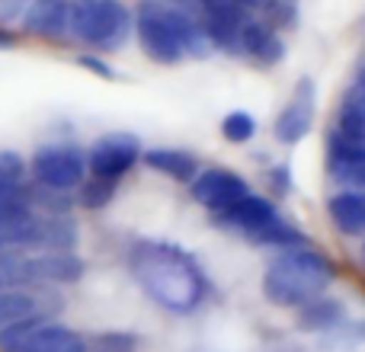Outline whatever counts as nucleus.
<instances>
[{"mask_svg": "<svg viewBox=\"0 0 365 352\" xmlns=\"http://www.w3.org/2000/svg\"><path fill=\"white\" fill-rule=\"evenodd\" d=\"M128 269L154 304L170 314H189L205 301V276L182 247L164 240H138L128 250Z\"/></svg>", "mask_w": 365, "mask_h": 352, "instance_id": "nucleus-1", "label": "nucleus"}, {"mask_svg": "<svg viewBox=\"0 0 365 352\" xmlns=\"http://www.w3.org/2000/svg\"><path fill=\"white\" fill-rule=\"evenodd\" d=\"M336 269L321 250L311 244L289 247L269 259L263 276V295L276 308H302L321 298L334 285Z\"/></svg>", "mask_w": 365, "mask_h": 352, "instance_id": "nucleus-2", "label": "nucleus"}, {"mask_svg": "<svg viewBox=\"0 0 365 352\" xmlns=\"http://www.w3.org/2000/svg\"><path fill=\"white\" fill-rule=\"evenodd\" d=\"M135 26L122 0H71V36L93 48H119Z\"/></svg>", "mask_w": 365, "mask_h": 352, "instance_id": "nucleus-3", "label": "nucleus"}, {"mask_svg": "<svg viewBox=\"0 0 365 352\" xmlns=\"http://www.w3.org/2000/svg\"><path fill=\"white\" fill-rule=\"evenodd\" d=\"M0 352H87V343L71 327L36 314L0 330Z\"/></svg>", "mask_w": 365, "mask_h": 352, "instance_id": "nucleus-4", "label": "nucleus"}, {"mask_svg": "<svg viewBox=\"0 0 365 352\" xmlns=\"http://www.w3.org/2000/svg\"><path fill=\"white\" fill-rule=\"evenodd\" d=\"M32 180L42 189L51 192H71L87 180V154L74 141H55V145H42L32 154L29 164Z\"/></svg>", "mask_w": 365, "mask_h": 352, "instance_id": "nucleus-5", "label": "nucleus"}, {"mask_svg": "<svg viewBox=\"0 0 365 352\" xmlns=\"http://www.w3.org/2000/svg\"><path fill=\"white\" fill-rule=\"evenodd\" d=\"M135 36H138L141 51L158 64H180L186 58L170 26V16H167L164 0H141L135 6Z\"/></svg>", "mask_w": 365, "mask_h": 352, "instance_id": "nucleus-6", "label": "nucleus"}, {"mask_svg": "<svg viewBox=\"0 0 365 352\" xmlns=\"http://www.w3.org/2000/svg\"><path fill=\"white\" fill-rule=\"evenodd\" d=\"M138 157H141V145L135 135L109 132L93 141V147H90V154H87V170H90V176L119 182L122 176L138 164Z\"/></svg>", "mask_w": 365, "mask_h": 352, "instance_id": "nucleus-7", "label": "nucleus"}, {"mask_svg": "<svg viewBox=\"0 0 365 352\" xmlns=\"http://www.w3.org/2000/svg\"><path fill=\"white\" fill-rule=\"evenodd\" d=\"M247 192H250V186L244 182V176L225 170V167H208L192 180V199L212 214H221L234 202L244 199Z\"/></svg>", "mask_w": 365, "mask_h": 352, "instance_id": "nucleus-8", "label": "nucleus"}, {"mask_svg": "<svg viewBox=\"0 0 365 352\" xmlns=\"http://www.w3.org/2000/svg\"><path fill=\"white\" fill-rule=\"evenodd\" d=\"M218 218L221 227H227V231H237L240 237L253 240L257 244V237L266 231L269 224H276L282 214L276 212V205H272L269 199H263V195L257 192H247L240 202H234L231 208H225L221 214H215Z\"/></svg>", "mask_w": 365, "mask_h": 352, "instance_id": "nucleus-9", "label": "nucleus"}, {"mask_svg": "<svg viewBox=\"0 0 365 352\" xmlns=\"http://www.w3.org/2000/svg\"><path fill=\"white\" fill-rule=\"evenodd\" d=\"M311 125H314V81L302 77L295 83V90H292V100L279 113L272 132H276V138L282 145H298L311 132Z\"/></svg>", "mask_w": 365, "mask_h": 352, "instance_id": "nucleus-10", "label": "nucleus"}, {"mask_svg": "<svg viewBox=\"0 0 365 352\" xmlns=\"http://www.w3.org/2000/svg\"><path fill=\"white\" fill-rule=\"evenodd\" d=\"M327 170L346 189L365 192V145H356L340 132H334L327 138Z\"/></svg>", "mask_w": 365, "mask_h": 352, "instance_id": "nucleus-11", "label": "nucleus"}, {"mask_svg": "<svg viewBox=\"0 0 365 352\" xmlns=\"http://www.w3.org/2000/svg\"><path fill=\"white\" fill-rule=\"evenodd\" d=\"M32 218V189H26L23 182H0V237L6 244H16Z\"/></svg>", "mask_w": 365, "mask_h": 352, "instance_id": "nucleus-12", "label": "nucleus"}, {"mask_svg": "<svg viewBox=\"0 0 365 352\" xmlns=\"http://www.w3.org/2000/svg\"><path fill=\"white\" fill-rule=\"evenodd\" d=\"M240 55L250 58L259 68H276L285 58V42L266 19H250L240 36Z\"/></svg>", "mask_w": 365, "mask_h": 352, "instance_id": "nucleus-13", "label": "nucleus"}, {"mask_svg": "<svg viewBox=\"0 0 365 352\" xmlns=\"http://www.w3.org/2000/svg\"><path fill=\"white\" fill-rule=\"evenodd\" d=\"M26 32L42 38H61L71 32V0H32L23 13Z\"/></svg>", "mask_w": 365, "mask_h": 352, "instance_id": "nucleus-14", "label": "nucleus"}, {"mask_svg": "<svg viewBox=\"0 0 365 352\" xmlns=\"http://www.w3.org/2000/svg\"><path fill=\"white\" fill-rule=\"evenodd\" d=\"M327 214L334 227L346 237H365V192L343 189L327 202Z\"/></svg>", "mask_w": 365, "mask_h": 352, "instance_id": "nucleus-15", "label": "nucleus"}, {"mask_svg": "<svg viewBox=\"0 0 365 352\" xmlns=\"http://www.w3.org/2000/svg\"><path fill=\"white\" fill-rule=\"evenodd\" d=\"M141 157H145V164L151 167L154 173H164V176H170V180L192 182L195 176H199V160L189 151H180V147H151V151H145Z\"/></svg>", "mask_w": 365, "mask_h": 352, "instance_id": "nucleus-16", "label": "nucleus"}, {"mask_svg": "<svg viewBox=\"0 0 365 352\" xmlns=\"http://www.w3.org/2000/svg\"><path fill=\"white\" fill-rule=\"evenodd\" d=\"M298 323L302 330H336L343 327V304L336 298L321 295L298 308Z\"/></svg>", "mask_w": 365, "mask_h": 352, "instance_id": "nucleus-17", "label": "nucleus"}, {"mask_svg": "<svg viewBox=\"0 0 365 352\" xmlns=\"http://www.w3.org/2000/svg\"><path fill=\"white\" fill-rule=\"evenodd\" d=\"M336 132L343 138L356 141V145H365V96L356 93L353 87L346 90L340 103V113H336Z\"/></svg>", "mask_w": 365, "mask_h": 352, "instance_id": "nucleus-18", "label": "nucleus"}, {"mask_svg": "<svg viewBox=\"0 0 365 352\" xmlns=\"http://www.w3.org/2000/svg\"><path fill=\"white\" fill-rule=\"evenodd\" d=\"M36 314H42L36 295H29L23 289H0V330L13 327L19 321H29Z\"/></svg>", "mask_w": 365, "mask_h": 352, "instance_id": "nucleus-19", "label": "nucleus"}, {"mask_svg": "<svg viewBox=\"0 0 365 352\" xmlns=\"http://www.w3.org/2000/svg\"><path fill=\"white\" fill-rule=\"evenodd\" d=\"M115 195V182L113 180H100V176H87L77 186V202L81 208H106Z\"/></svg>", "mask_w": 365, "mask_h": 352, "instance_id": "nucleus-20", "label": "nucleus"}, {"mask_svg": "<svg viewBox=\"0 0 365 352\" xmlns=\"http://www.w3.org/2000/svg\"><path fill=\"white\" fill-rule=\"evenodd\" d=\"M221 135H225V141H231V145H247V141L257 135V119H253L250 113H244V109H234V113H227L225 119H221Z\"/></svg>", "mask_w": 365, "mask_h": 352, "instance_id": "nucleus-21", "label": "nucleus"}, {"mask_svg": "<svg viewBox=\"0 0 365 352\" xmlns=\"http://www.w3.org/2000/svg\"><path fill=\"white\" fill-rule=\"evenodd\" d=\"M26 164L16 151H0V182H23Z\"/></svg>", "mask_w": 365, "mask_h": 352, "instance_id": "nucleus-22", "label": "nucleus"}, {"mask_svg": "<svg viewBox=\"0 0 365 352\" xmlns=\"http://www.w3.org/2000/svg\"><path fill=\"white\" fill-rule=\"evenodd\" d=\"M100 346H103V352H135V340L109 333V336H100Z\"/></svg>", "mask_w": 365, "mask_h": 352, "instance_id": "nucleus-23", "label": "nucleus"}, {"mask_svg": "<svg viewBox=\"0 0 365 352\" xmlns=\"http://www.w3.org/2000/svg\"><path fill=\"white\" fill-rule=\"evenodd\" d=\"M170 6H180V10H186V13H195V16H202V4L205 0H167Z\"/></svg>", "mask_w": 365, "mask_h": 352, "instance_id": "nucleus-24", "label": "nucleus"}, {"mask_svg": "<svg viewBox=\"0 0 365 352\" xmlns=\"http://www.w3.org/2000/svg\"><path fill=\"white\" fill-rule=\"evenodd\" d=\"M81 64H83V68H90V71H93V74H100V77H113V71H109V64L96 61V58H81Z\"/></svg>", "mask_w": 365, "mask_h": 352, "instance_id": "nucleus-25", "label": "nucleus"}, {"mask_svg": "<svg viewBox=\"0 0 365 352\" xmlns=\"http://www.w3.org/2000/svg\"><path fill=\"white\" fill-rule=\"evenodd\" d=\"M353 90H356V93H362V96H365V64H359V68H356Z\"/></svg>", "mask_w": 365, "mask_h": 352, "instance_id": "nucleus-26", "label": "nucleus"}, {"mask_svg": "<svg viewBox=\"0 0 365 352\" xmlns=\"http://www.w3.org/2000/svg\"><path fill=\"white\" fill-rule=\"evenodd\" d=\"M237 4H240V6H247V10H259V13H263L266 6L276 4V0H237Z\"/></svg>", "mask_w": 365, "mask_h": 352, "instance_id": "nucleus-27", "label": "nucleus"}, {"mask_svg": "<svg viewBox=\"0 0 365 352\" xmlns=\"http://www.w3.org/2000/svg\"><path fill=\"white\" fill-rule=\"evenodd\" d=\"M26 0H0V6H4V13L6 10H19V6H23Z\"/></svg>", "mask_w": 365, "mask_h": 352, "instance_id": "nucleus-28", "label": "nucleus"}, {"mask_svg": "<svg viewBox=\"0 0 365 352\" xmlns=\"http://www.w3.org/2000/svg\"><path fill=\"white\" fill-rule=\"evenodd\" d=\"M10 45H13V36L6 29H0V48H10Z\"/></svg>", "mask_w": 365, "mask_h": 352, "instance_id": "nucleus-29", "label": "nucleus"}, {"mask_svg": "<svg viewBox=\"0 0 365 352\" xmlns=\"http://www.w3.org/2000/svg\"><path fill=\"white\" fill-rule=\"evenodd\" d=\"M4 250H6V240H4V237H0V253H4Z\"/></svg>", "mask_w": 365, "mask_h": 352, "instance_id": "nucleus-30", "label": "nucleus"}, {"mask_svg": "<svg viewBox=\"0 0 365 352\" xmlns=\"http://www.w3.org/2000/svg\"><path fill=\"white\" fill-rule=\"evenodd\" d=\"M362 259H365V247H362Z\"/></svg>", "mask_w": 365, "mask_h": 352, "instance_id": "nucleus-31", "label": "nucleus"}, {"mask_svg": "<svg viewBox=\"0 0 365 352\" xmlns=\"http://www.w3.org/2000/svg\"><path fill=\"white\" fill-rule=\"evenodd\" d=\"M285 4H295V0H285Z\"/></svg>", "mask_w": 365, "mask_h": 352, "instance_id": "nucleus-32", "label": "nucleus"}]
</instances>
